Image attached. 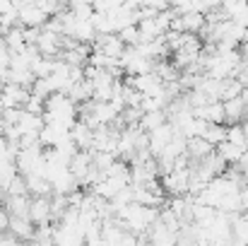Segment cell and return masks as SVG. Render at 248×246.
Listing matches in <instances>:
<instances>
[{
	"mask_svg": "<svg viewBox=\"0 0 248 246\" xmlns=\"http://www.w3.org/2000/svg\"><path fill=\"white\" fill-rule=\"evenodd\" d=\"M70 138H73V143H75L80 150H92V148H94V128L87 126L84 121H78V123L70 128Z\"/></svg>",
	"mask_w": 248,
	"mask_h": 246,
	"instance_id": "cell-13",
	"label": "cell"
},
{
	"mask_svg": "<svg viewBox=\"0 0 248 246\" xmlns=\"http://www.w3.org/2000/svg\"><path fill=\"white\" fill-rule=\"evenodd\" d=\"M125 49H128V46L121 41L118 34H99L96 41L92 44V51H101V53H106V56H111V58H121V56L125 53Z\"/></svg>",
	"mask_w": 248,
	"mask_h": 246,
	"instance_id": "cell-9",
	"label": "cell"
},
{
	"mask_svg": "<svg viewBox=\"0 0 248 246\" xmlns=\"http://www.w3.org/2000/svg\"><path fill=\"white\" fill-rule=\"evenodd\" d=\"M24 179H27L29 196H34V198L53 196V188H51V181L46 179V174H29V176H24Z\"/></svg>",
	"mask_w": 248,
	"mask_h": 246,
	"instance_id": "cell-16",
	"label": "cell"
},
{
	"mask_svg": "<svg viewBox=\"0 0 248 246\" xmlns=\"http://www.w3.org/2000/svg\"><path fill=\"white\" fill-rule=\"evenodd\" d=\"M164 123H169L166 109H164V111H145L138 126H140V128H142L145 133H152L155 128H159V126H164Z\"/></svg>",
	"mask_w": 248,
	"mask_h": 246,
	"instance_id": "cell-20",
	"label": "cell"
},
{
	"mask_svg": "<svg viewBox=\"0 0 248 246\" xmlns=\"http://www.w3.org/2000/svg\"><path fill=\"white\" fill-rule=\"evenodd\" d=\"M34 80H36V75H34L31 70H27V68H10V73H7V82H10V84L31 87Z\"/></svg>",
	"mask_w": 248,
	"mask_h": 246,
	"instance_id": "cell-24",
	"label": "cell"
},
{
	"mask_svg": "<svg viewBox=\"0 0 248 246\" xmlns=\"http://www.w3.org/2000/svg\"><path fill=\"white\" fill-rule=\"evenodd\" d=\"M212 152H215V145H210L205 138H188L186 155L190 157V162H200V160H205Z\"/></svg>",
	"mask_w": 248,
	"mask_h": 246,
	"instance_id": "cell-15",
	"label": "cell"
},
{
	"mask_svg": "<svg viewBox=\"0 0 248 246\" xmlns=\"http://www.w3.org/2000/svg\"><path fill=\"white\" fill-rule=\"evenodd\" d=\"M5 208H7L10 217H29L31 196H7L5 198Z\"/></svg>",
	"mask_w": 248,
	"mask_h": 246,
	"instance_id": "cell-17",
	"label": "cell"
},
{
	"mask_svg": "<svg viewBox=\"0 0 248 246\" xmlns=\"http://www.w3.org/2000/svg\"><path fill=\"white\" fill-rule=\"evenodd\" d=\"M5 46L12 51V53H19L27 49V39H24V27H12L7 34H5Z\"/></svg>",
	"mask_w": 248,
	"mask_h": 246,
	"instance_id": "cell-21",
	"label": "cell"
},
{
	"mask_svg": "<svg viewBox=\"0 0 248 246\" xmlns=\"http://www.w3.org/2000/svg\"><path fill=\"white\" fill-rule=\"evenodd\" d=\"M118 36H121V41H123L125 46H138V44H140V29H138V24H135V27L121 29Z\"/></svg>",
	"mask_w": 248,
	"mask_h": 246,
	"instance_id": "cell-27",
	"label": "cell"
},
{
	"mask_svg": "<svg viewBox=\"0 0 248 246\" xmlns=\"http://www.w3.org/2000/svg\"><path fill=\"white\" fill-rule=\"evenodd\" d=\"M224 104V114H227V123H241L248 118V109L244 97H234V99H227L222 101Z\"/></svg>",
	"mask_w": 248,
	"mask_h": 246,
	"instance_id": "cell-14",
	"label": "cell"
},
{
	"mask_svg": "<svg viewBox=\"0 0 248 246\" xmlns=\"http://www.w3.org/2000/svg\"><path fill=\"white\" fill-rule=\"evenodd\" d=\"M0 94H2L5 109H24L27 101H29V97H31V89H29V87H22V84H10V82H5V87H2Z\"/></svg>",
	"mask_w": 248,
	"mask_h": 246,
	"instance_id": "cell-8",
	"label": "cell"
},
{
	"mask_svg": "<svg viewBox=\"0 0 248 246\" xmlns=\"http://www.w3.org/2000/svg\"><path fill=\"white\" fill-rule=\"evenodd\" d=\"M89 2H92V0H89Z\"/></svg>",
	"mask_w": 248,
	"mask_h": 246,
	"instance_id": "cell-32",
	"label": "cell"
},
{
	"mask_svg": "<svg viewBox=\"0 0 248 246\" xmlns=\"http://www.w3.org/2000/svg\"><path fill=\"white\" fill-rule=\"evenodd\" d=\"M10 234H15L19 242H31L34 234H36V225L29 220V217H10V227H7Z\"/></svg>",
	"mask_w": 248,
	"mask_h": 246,
	"instance_id": "cell-11",
	"label": "cell"
},
{
	"mask_svg": "<svg viewBox=\"0 0 248 246\" xmlns=\"http://www.w3.org/2000/svg\"><path fill=\"white\" fill-rule=\"evenodd\" d=\"M80 121L78 116V106L75 101L63 94V92H56L46 99V111H44V123H56V126H65V128H73L75 123Z\"/></svg>",
	"mask_w": 248,
	"mask_h": 246,
	"instance_id": "cell-2",
	"label": "cell"
},
{
	"mask_svg": "<svg viewBox=\"0 0 248 246\" xmlns=\"http://www.w3.org/2000/svg\"><path fill=\"white\" fill-rule=\"evenodd\" d=\"M121 68H123L130 78H138V75L152 73V70H155V61H150L147 56H142V53L138 51V46H128L125 53L121 56Z\"/></svg>",
	"mask_w": 248,
	"mask_h": 246,
	"instance_id": "cell-4",
	"label": "cell"
},
{
	"mask_svg": "<svg viewBox=\"0 0 248 246\" xmlns=\"http://www.w3.org/2000/svg\"><path fill=\"white\" fill-rule=\"evenodd\" d=\"M227 140L229 143H236V145H241V148H246V133H244V126L241 123H232V126H227Z\"/></svg>",
	"mask_w": 248,
	"mask_h": 246,
	"instance_id": "cell-26",
	"label": "cell"
},
{
	"mask_svg": "<svg viewBox=\"0 0 248 246\" xmlns=\"http://www.w3.org/2000/svg\"><path fill=\"white\" fill-rule=\"evenodd\" d=\"M198 118H202L205 123H227V114H224V104L222 101H210L205 106L193 109Z\"/></svg>",
	"mask_w": 248,
	"mask_h": 246,
	"instance_id": "cell-12",
	"label": "cell"
},
{
	"mask_svg": "<svg viewBox=\"0 0 248 246\" xmlns=\"http://www.w3.org/2000/svg\"><path fill=\"white\" fill-rule=\"evenodd\" d=\"M241 126H244V133H246V145H248V118L241 123Z\"/></svg>",
	"mask_w": 248,
	"mask_h": 246,
	"instance_id": "cell-30",
	"label": "cell"
},
{
	"mask_svg": "<svg viewBox=\"0 0 248 246\" xmlns=\"http://www.w3.org/2000/svg\"><path fill=\"white\" fill-rule=\"evenodd\" d=\"M36 49L41 51V56L58 58V56L63 53V36L56 34V32L41 29V34H39V39H36Z\"/></svg>",
	"mask_w": 248,
	"mask_h": 246,
	"instance_id": "cell-10",
	"label": "cell"
},
{
	"mask_svg": "<svg viewBox=\"0 0 248 246\" xmlns=\"http://www.w3.org/2000/svg\"><path fill=\"white\" fill-rule=\"evenodd\" d=\"M29 220L41 227V225H53V205H51V196H41V198H31V208H29Z\"/></svg>",
	"mask_w": 248,
	"mask_h": 246,
	"instance_id": "cell-7",
	"label": "cell"
},
{
	"mask_svg": "<svg viewBox=\"0 0 248 246\" xmlns=\"http://www.w3.org/2000/svg\"><path fill=\"white\" fill-rule=\"evenodd\" d=\"M215 152L224 160L227 164H236L241 162V157H244V152H246V148H241V145H236V143H229V140H224V143H219L217 148H215Z\"/></svg>",
	"mask_w": 248,
	"mask_h": 246,
	"instance_id": "cell-18",
	"label": "cell"
},
{
	"mask_svg": "<svg viewBox=\"0 0 248 246\" xmlns=\"http://www.w3.org/2000/svg\"><path fill=\"white\" fill-rule=\"evenodd\" d=\"M162 188L171 198L188 196V188H190V166H173L169 174L162 176Z\"/></svg>",
	"mask_w": 248,
	"mask_h": 246,
	"instance_id": "cell-3",
	"label": "cell"
},
{
	"mask_svg": "<svg viewBox=\"0 0 248 246\" xmlns=\"http://www.w3.org/2000/svg\"><path fill=\"white\" fill-rule=\"evenodd\" d=\"M202 138L210 143V145H219V143H224L227 140V126L224 123H207V128H205V133H202Z\"/></svg>",
	"mask_w": 248,
	"mask_h": 246,
	"instance_id": "cell-23",
	"label": "cell"
},
{
	"mask_svg": "<svg viewBox=\"0 0 248 246\" xmlns=\"http://www.w3.org/2000/svg\"><path fill=\"white\" fill-rule=\"evenodd\" d=\"M232 230H234V239H239V242H244L248 246V213H239V215H234V220H232Z\"/></svg>",
	"mask_w": 248,
	"mask_h": 246,
	"instance_id": "cell-25",
	"label": "cell"
},
{
	"mask_svg": "<svg viewBox=\"0 0 248 246\" xmlns=\"http://www.w3.org/2000/svg\"><path fill=\"white\" fill-rule=\"evenodd\" d=\"M155 73L162 78V82L164 84H169V82H178L181 80V70L176 68V63H166V61H157L155 63Z\"/></svg>",
	"mask_w": 248,
	"mask_h": 246,
	"instance_id": "cell-22",
	"label": "cell"
},
{
	"mask_svg": "<svg viewBox=\"0 0 248 246\" xmlns=\"http://www.w3.org/2000/svg\"><path fill=\"white\" fill-rule=\"evenodd\" d=\"M241 205H244V210L248 213V186L241 188Z\"/></svg>",
	"mask_w": 248,
	"mask_h": 246,
	"instance_id": "cell-29",
	"label": "cell"
},
{
	"mask_svg": "<svg viewBox=\"0 0 248 246\" xmlns=\"http://www.w3.org/2000/svg\"><path fill=\"white\" fill-rule=\"evenodd\" d=\"M15 7L19 12V27H36V29L46 27L48 15L34 0H15Z\"/></svg>",
	"mask_w": 248,
	"mask_h": 246,
	"instance_id": "cell-5",
	"label": "cell"
},
{
	"mask_svg": "<svg viewBox=\"0 0 248 246\" xmlns=\"http://www.w3.org/2000/svg\"><path fill=\"white\" fill-rule=\"evenodd\" d=\"M2 87H5V82H0V92H2Z\"/></svg>",
	"mask_w": 248,
	"mask_h": 246,
	"instance_id": "cell-31",
	"label": "cell"
},
{
	"mask_svg": "<svg viewBox=\"0 0 248 246\" xmlns=\"http://www.w3.org/2000/svg\"><path fill=\"white\" fill-rule=\"evenodd\" d=\"M173 138H176V128H173L171 123H164V126L155 128L152 133H147V148H150V152H152L155 160L164 152L166 145H169Z\"/></svg>",
	"mask_w": 248,
	"mask_h": 246,
	"instance_id": "cell-6",
	"label": "cell"
},
{
	"mask_svg": "<svg viewBox=\"0 0 248 246\" xmlns=\"http://www.w3.org/2000/svg\"><path fill=\"white\" fill-rule=\"evenodd\" d=\"M0 246H24L15 234H5V232H0Z\"/></svg>",
	"mask_w": 248,
	"mask_h": 246,
	"instance_id": "cell-28",
	"label": "cell"
},
{
	"mask_svg": "<svg viewBox=\"0 0 248 246\" xmlns=\"http://www.w3.org/2000/svg\"><path fill=\"white\" fill-rule=\"evenodd\" d=\"M68 97H70L75 104H87V101L94 99V87H92V82L87 80V78H82L80 82H75V84L70 87Z\"/></svg>",
	"mask_w": 248,
	"mask_h": 246,
	"instance_id": "cell-19",
	"label": "cell"
},
{
	"mask_svg": "<svg viewBox=\"0 0 248 246\" xmlns=\"http://www.w3.org/2000/svg\"><path fill=\"white\" fill-rule=\"evenodd\" d=\"M116 220L125 230H130L133 234L145 237L155 227V222L159 220V208H150V205H142V203H130V205H125L116 213Z\"/></svg>",
	"mask_w": 248,
	"mask_h": 246,
	"instance_id": "cell-1",
	"label": "cell"
}]
</instances>
